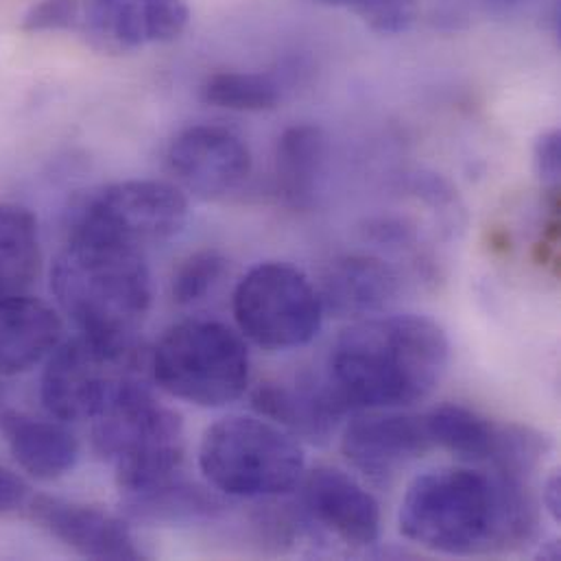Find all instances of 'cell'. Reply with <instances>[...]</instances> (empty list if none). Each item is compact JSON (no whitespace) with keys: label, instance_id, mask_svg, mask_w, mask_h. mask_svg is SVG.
<instances>
[{"label":"cell","instance_id":"6da1fadb","mask_svg":"<svg viewBox=\"0 0 561 561\" xmlns=\"http://www.w3.org/2000/svg\"><path fill=\"white\" fill-rule=\"evenodd\" d=\"M407 540L442 556H494L527 547L540 529L529 481L496 470L439 468L417 477L400 505Z\"/></svg>","mask_w":561,"mask_h":561},{"label":"cell","instance_id":"7a4b0ae2","mask_svg":"<svg viewBox=\"0 0 561 561\" xmlns=\"http://www.w3.org/2000/svg\"><path fill=\"white\" fill-rule=\"evenodd\" d=\"M450 365L444 328L422 314H376L334 341L325 385L339 407L380 411L426 400Z\"/></svg>","mask_w":561,"mask_h":561},{"label":"cell","instance_id":"3957f363","mask_svg":"<svg viewBox=\"0 0 561 561\" xmlns=\"http://www.w3.org/2000/svg\"><path fill=\"white\" fill-rule=\"evenodd\" d=\"M50 288L81 334L105 343H134L151 308V276L140 248L85 234H68Z\"/></svg>","mask_w":561,"mask_h":561},{"label":"cell","instance_id":"277c9868","mask_svg":"<svg viewBox=\"0 0 561 561\" xmlns=\"http://www.w3.org/2000/svg\"><path fill=\"white\" fill-rule=\"evenodd\" d=\"M199 468L221 494L278 499L301 483L306 459L299 442L278 424L230 415L204 433Z\"/></svg>","mask_w":561,"mask_h":561},{"label":"cell","instance_id":"5b68a950","mask_svg":"<svg viewBox=\"0 0 561 561\" xmlns=\"http://www.w3.org/2000/svg\"><path fill=\"white\" fill-rule=\"evenodd\" d=\"M92 442L114 466L123 496L178 477L184 463L182 417L158 402L147 382L134 385L94 417Z\"/></svg>","mask_w":561,"mask_h":561},{"label":"cell","instance_id":"8992f818","mask_svg":"<svg viewBox=\"0 0 561 561\" xmlns=\"http://www.w3.org/2000/svg\"><path fill=\"white\" fill-rule=\"evenodd\" d=\"M149 367L162 391L204 409L239 400L250 385V350L243 336L208 319H188L169 328Z\"/></svg>","mask_w":561,"mask_h":561},{"label":"cell","instance_id":"52a82bcc","mask_svg":"<svg viewBox=\"0 0 561 561\" xmlns=\"http://www.w3.org/2000/svg\"><path fill=\"white\" fill-rule=\"evenodd\" d=\"M147 367L136 341L105 343L79 334L50 352L42 374V402L57 420H94L127 389L147 382Z\"/></svg>","mask_w":561,"mask_h":561},{"label":"cell","instance_id":"ba28073f","mask_svg":"<svg viewBox=\"0 0 561 561\" xmlns=\"http://www.w3.org/2000/svg\"><path fill=\"white\" fill-rule=\"evenodd\" d=\"M241 332L265 350L310 343L323 321V306L312 282L293 265L263 263L239 282L232 299Z\"/></svg>","mask_w":561,"mask_h":561},{"label":"cell","instance_id":"9c48e42d","mask_svg":"<svg viewBox=\"0 0 561 561\" xmlns=\"http://www.w3.org/2000/svg\"><path fill=\"white\" fill-rule=\"evenodd\" d=\"M188 215V199L180 186L129 180L92 193L75 213L70 234L142 248L178 237Z\"/></svg>","mask_w":561,"mask_h":561},{"label":"cell","instance_id":"30bf717a","mask_svg":"<svg viewBox=\"0 0 561 561\" xmlns=\"http://www.w3.org/2000/svg\"><path fill=\"white\" fill-rule=\"evenodd\" d=\"M167 164L182 188L202 199H219L250 178L252 153L232 129L195 125L173 138Z\"/></svg>","mask_w":561,"mask_h":561},{"label":"cell","instance_id":"8fae6325","mask_svg":"<svg viewBox=\"0 0 561 561\" xmlns=\"http://www.w3.org/2000/svg\"><path fill=\"white\" fill-rule=\"evenodd\" d=\"M186 0H83L79 31L103 50H136L178 39L188 26Z\"/></svg>","mask_w":561,"mask_h":561},{"label":"cell","instance_id":"7c38bea8","mask_svg":"<svg viewBox=\"0 0 561 561\" xmlns=\"http://www.w3.org/2000/svg\"><path fill=\"white\" fill-rule=\"evenodd\" d=\"M433 446L426 420L404 413H367L354 417L341 437L345 459L378 485L422 459Z\"/></svg>","mask_w":561,"mask_h":561},{"label":"cell","instance_id":"4fadbf2b","mask_svg":"<svg viewBox=\"0 0 561 561\" xmlns=\"http://www.w3.org/2000/svg\"><path fill=\"white\" fill-rule=\"evenodd\" d=\"M31 518L55 540L90 560H142L125 520L90 505L35 496L28 503Z\"/></svg>","mask_w":561,"mask_h":561},{"label":"cell","instance_id":"5bb4252c","mask_svg":"<svg viewBox=\"0 0 561 561\" xmlns=\"http://www.w3.org/2000/svg\"><path fill=\"white\" fill-rule=\"evenodd\" d=\"M306 514L330 534L354 547H369L380 536L378 501L350 474L317 468L301 477Z\"/></svg>","mask_w":561,"mask_h":561},{"label":"cell","instance_id":"9a60e30c","mask_svg":"<svg viewBox=\"0 0 561 561\" xmlns=\"http://www.w3.org/2000/svg\"><path fill=\"white\" fill-rule=\"evenodd\" d=\"M323 312L341 319H367L382 314L400 295V276L382 259L350 254L334 259L319 280Z\"/></svg>","mask_w":561,"mask_h":561},{"label":"cell","instance_id":"2e32d148","mask_svg":"<svg viewBox=\"0 0 561 561\" xmlns=\"http://www.w3.org/2000/svg\"><path fill=\"white\" fill-rule=\"evenodd\" d=\"M252 407L261 417L310 444L330 442L345 415L325 380L317 378L267 380L254 391Z\"/></svg>","mask_w":561,"mask_h":561},{"label":"cell","instance_id":"e0dca14e","mask_svg":"<svg viewBox=\"0 0 561 561\" xmlns=\"http://www.w3.org/2000/svg\"><path fill=\"white\" fill-rule=\"evenodd\" d=\"M64 323L44 301L22 293L0 295V376H15L61 343Z\"/></svg>","mask_w":561,"mask_h":561},{"label":"cell","instance_id":"ac0fdd59","mask_svg":"<svg viewBox=\"0 0 561 561\" xmlns=\"http://www.w3.org/2000/svg\"><path fill=\"white\" fill-rule=\"evenodd\" d=\"M0 433L18 466L37 481L68 474L79 459L75 435L57 422L7 411L0 415Z\"/></svg>","mask_w":561,"mask_h":561},{"label":"cell","instance_id":"d6986e66","mask_svg":"<svg viewBox=\"0 0 561 561\" xmlns=\"http://www.w3.org/2000/svg\"><path fill=\"white\" fill-rule=\"evenodd\" d=\"M127 518L145 525H197L217 520L226 503L217 492L184 481L180 474L149 490L123 496Z\"/></svg>","mask_w":561,"mask_h":561},{"label":"cell","instance_id":"ffe728a7","mask_svg":"<svg viewBox=\"0 0 561 561\" xmlns=\"http://www.w3.org/2000/svg\"><path fill=\"white\" fill-rule=\"evenodd\" d=\"M328 160V138L317 125L288 127L276 147V186L284 204L308 208Z\"/></svg>","mask_w":561,"mask_h":561},{"label":"cell","instance_id":"44dd1931","mask_svg":"<svg viewBox=\"0 0 561 561\" xmlns=\"http://www.w3.org/2000/svg\"><path fill=\"white\" fill-rule=\"evenodd\" d=\"M424 420L433 446L444 448L470 463H496L507 424H499L461 404L437 407L424 415Z\"/></svg>","mask_w":561,"mask_h":561},{"label":"cell","instance_id":"7402d4cb","mask_svg":"<svg viewBox=\"0 0 561 561\" xmlns=\"http://www.w3.org/2000/svg\"><path fill=\"white\" fill-rule=\"evenodd\" d=\"M42 250L35 217L15 204L0 202V295L28 288L39 274Z\"/></svg>","mask_w":561,"mask_h":561},{"label":"cell","instance_id":"603a6c76","mask_svg":"<svg viewBox=\"0 0 561 561\" xmlns=\"http://www.w3.org/2000/svg\"><path fill=\"white\" fill-rule=\"evenodd\" d=\"M202 99L230 112H267L280 105L282 90L270 75L217 72L202 85Z\"/></svg>","mask_w":561,"mask_h":561},{"label":"cell","instance_id":"cb8c5ba5","mask_svg":"<svg viewBox=\"0 0 561 561\" xmlns=\"http://www.w3.org/2000/svg\"><path fill=\"white\" fill-rule=\"evenodd\" d=\"M228 274V259L215 250L188 256L173 276L171 295L178 306H193L208 297Z\"/></svg>","mask_w":561,"mask_h":561},{"label":"cell","instance_id":"d4e9b609","mask_svg":"<svg viewBox=\"0 0 561 561\" xmlns=\"http://www.w3.org/2000/svg\"><path fill=\"white\" fill-rule=\"evenodd\" d=\"M354 13L363 24L382 35L404 33L417 18V0H317Z\"/></svg>","mask_w":561,"mask_h":561},{"label":"cell","instance_id":"484cf974","mask_svg":"<svg viewBox=\"0 0 561 561\" xmlns=\"http://www.w3.org/2000/svg\"><path fill=\"white\" fill-rule=\"evenodd\" d=\"M83 0H37L22 18L28 33L44 31H79Z\"/></svg>","mask_w":561,"mask_h":561},{"label":"cell","instance_id":"4316f807","mask_svg":"<svg viewBox=\"0 0 561 561\" xmlns=\"http://www.w3.org/2000/svg\"><path fill=\"white\" fill-rule=\"evenodd\" d=\"M534 169L547 188L558 191L561 180V136L558 129L538 138L534 147Z\"/></svg>","mask_w":561,"mask_h":561},{"label":"cell","instance_id":"83f0119b","mask_svg":"<svg viewBox=\"0 0 561 561\" xmlns=\"http://www.w3.org/2000/svg\"><path fill=\"white\" fill-rule=\"evenodd\" d=\"M28 503V485L11 470L0 468V516L13 514Z\"/></svg>","mask_w":561,"mask_h":561},{"label":"cell","instance_id":"f1b7e54d","mask_svg":"<svg viewBox=\"0 0 561 561\" xmlns=\"http://www.w3.org/2000/svg\"><path fill=\"white\" fill-rule=\"evenodd\" d=\"M542 503H545V510L549 512V516L561 523V474L560 472H553L547 481H545V488H542Z\"/></svg>","mask_w":561,"mask_h":561},{"label":"cell","instance_id":"f546056e","mask_svg":"<svg viewBox=\"0 0 561 561\" xmlns=\"http://www.w3.org/2000/svg\"><path fill=\"white\" fill-rule=\"evenodd\" d=\"M492 4H501V7H507V4H514V2H520V0H488Z\"/></svg>","mask_w":561,"mask_h":561}]
</instances>
